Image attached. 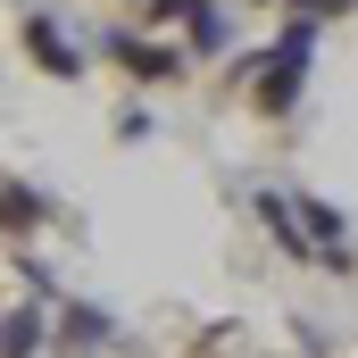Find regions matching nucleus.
<instances>
[{"label": "nucleus", "mask_w": 358, "mask_h": 358, "mask_svg": "<svg viewBox=\"0 0 358 358\" xmlns=\"http://www.w3.org/2000/svg\"><path fill=\"white\" fill-rule=\"evenodd\" d=\"M125 8H142V0H125Z\"/></svg>", "instance_id": "13"}, {"label": "nucleus", "mask_w": 358, "mask_h": 358, "mask_svg": "<svg viewBox=\"0 0 358 358\" xmlns=\"http://www.w3.org/2000/svg\"><path fill=\"white\" fill-rule=\"evenodd\" d=\"M250 208H259V225H267V242L283 250V259L317 267V250H308V234H300V208H292V192H267V183H259V200H250Z\"/></svg>", "instance_id": "8"}, {"label": "nucleus", "mask_w": 358, "mask_h": 358, "mask_svg": "<svg viewBox=\"0 0 358 358\" xmlns=\"http://www.w3.org/2000/svg\"><path fill=\"white\" fill-rule=\"evenodd\" d=\"M283 8H308V17H317V25H334V17H350L358 0H283Z\"/></svg>", "instance_id": "12"}, {"label": "nucleus", "mask_w": 358, "mask_h": 358, "mask_svg": "<svg viewBox=\"0 0 358 358\" xmlns=\"http://www.w3.org/2000/svg\"><path fill=\"white\" fill-rule=\"evenodd\" d=\"M59 225V200L42 192L34 176H0V242H34Z\"/></svg>", "instance_id": "6"}, {"label": "nucleus", "mask_w": 358, "mask_h": 358, "mask_svg": "<svg viewBox=\"0 0 358 358\" xmlns=\"http://www.w3.org/2000/svg\"><path fill=\"white\" fill-rule=\"evenodd\" d=\"M117 342H125V325H117V308H108V300L67 292V300L50 308V358H108Z\"/></svg>", "instance_id": "4"}, {"label": "nucleus", "mask_w": 358, "mask_h": 358, "mask_svg": "<svg viewBox=\"0 0 358 358\" xmlns=\"http://www.w3.org/2000/svg\"><path fill=\"white\" fill-rule=\"evenodd\" d=\"M176 42H183V59H225V50L242 42V25H234V8H225V0H208V8L183 25Z\"/></svg>", "instance_id": "9"}, {"label": "nucleus", "mask_w": 358, "mask_h": 358, "mask_svg": "<svg viewBox=\"0 0 358 358\" xmlns=\"http://www.w3.org/2000/svg\"><path fill=\"white\" fill-rule=\"evenodd\" d=\"M292 208H300V234H308L317 267L350 275V267H358V250H350V208H334V200H317V192H292Z\"/></svg>", "instance_id": "5"}, {"label": "nucleus", "mask_w": 358, "mask_h": 358, "mask_svg": "<svg viewBox=\"0 0 358 358\" xmlns=\"http://www.w3.org/2000/svg\"><path fill=\"white\" fill-rule=\"evenodd\" d=\"M200 8H208V0H142V8H134V25H142V34H183Z\"/></svg>", "instance_id": "10"}, {"label": "nucleus", "mask_w": 358, "mask_h": 358, "mask_svg": "<svg viewBox=\"0 0 358 358\" xmlns=\"http://www.w3.org/2000/svg\"><path fill=\"white\" fill-rule=\"evenodd\" d=\"M92 50H100L117 76L150 84V92L176 84L183 67H192V59H183V42H167V34H142V25H92Z\"/></svg>", "instance_id": "2"}, {"label": "nucleus", "mask_w": 358, "mask_h": 358, "mask_svg": "<svg viewBox=\"0 0 358 358\" xmlns=\"http://www.w3.org/2000/svg\"><path fill=\"white\" fill-rule=\"evenodd\" d=\"M0 358H50V300L0 308Z\"/></svg>", "instance_id": "7"}, {"label": "nucleus", "mask_w": 358, "mask_h": 358, "mask_svg": "<svg viewBox=\"0 0 358 358\" xmlns=\"http://www.w3.org/2000/svg\"><path fill=\"white\" fill-rule=\"evenodd\" d=\"M108 134H117V142H150V134H159V117H150L142 100H125V108L108 117Z\"/></svg>", "instance_id": "11"}, {"label": "nucleus", "mask_w": 358, "mask_h": 358, "mask_svg": "<svg viewBox=\"0 0 358 358\" xmlns=\"http://www.w3.org/2000/svg\"><path fill=\"white\" fill-rule=\"evenodd\" d=\"M17 50H25L34 76H50V84H84L92 76V42L67 17H50V8H25V17H17Z\"/></svg>", "instance_id": "3"}, {"label": "nucleus", "mask_w": 358, "mask_h": 358, "mask_svg": "<svg viewBox=\"0 0 358 358\" xmlns=\"http://www.w3.org/2000/svg\"><path fill=\"white\" fill-rule=\"evenodd\" d=\"M317 42H325V25L308 17V8H283V25L267 34V50H250V108L283 125V117H300V100H308V76H317Z\"/></svg>", "instance_id": "1"}]
</instances>
